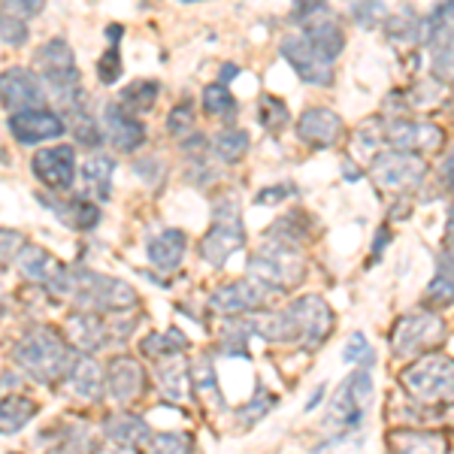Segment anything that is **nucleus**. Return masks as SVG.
Here are the masks:
<instances>
[{
	"label": "nucleus",
	"instance_id": "052dcab7",
	"mask_svg": "<svg viewBox=\"0 0 454 454\" xmlns=\"http://www.w3.org/2000/svg\"><path fill=\"white\" fill-rule=\"evenodd\" d=\"M179 4H203V0H179Z\"/></svg>",
	"mask_w": 454,
	"mask_h": 454
},
{
	"label": "nucleus",
	"instance_id": "c03bdc74",
	"mask_svg": "<svg viewBox=\"0 0 454 454\" xmlns=\"http://www.w3.org/2000/svg\"><path fill=\"white\" fill-rule=\"evenodd\" d=\"M273 403H276L273 394L258 391V394H254V400H248L246 406H239V409H237V415H239V419H243L246 427H252L254 421H261L263 415H267L270 409H273Z\"/></svg>",
	"mask_w": 454,
	"mask_h": 454
},
{
	"label": "nucleus",
	"instance_id": "58836bf2",
	"mask_svg": "<svg viewBox=\"0 0 454 454\" xmlns=\"http://www.w3.org/2000/svg\"><path fill=\"white\" fill-rule=\"evenodd\" d=\"M67 124L73 130V137H76L79 143L88 145V149H98L100 145V130H98V121L91 119V113H88V106H76L67 113Z\"/></svg>",
	"mask_w": 454,
	"mask_h": 454
},
{
	"label": "nucleus",
	"instance_id": "aec40b11",
	"mask_svg": "<svg viewBox=\"0 0 454 454\" xmlns=\"http://www.w3.org/2000/svg\"><path fill=\"white\" fill-rule=\"evenodd\" d=\"M104 124H106V137L109 143L119 152H134L145 143V124L137 119L134 113H128L121 104H109L104 113Z\"/></svg>",
	"mask_w": 454,
	"mask_h": 454
},
{
	"label": "nucleus",
	"instance_id": "a18cd8bd",
	"mask_svg": "<svg viewBox=\"0 0 454 454\" xmlns=\"http://www.w3.org/2000/svg\"><path fill=\"white\" fill-rule=\"evenodd\" d=\"M434 76L442 82H454V34L434 49Z\"/></svg>",
	"mask_w": 454,
	"mask_h": 454
},
{
	"label": "nucleus",
	"instance_id": "6ab92c4d",
	"mask_svg": "<svg viewBox=\"0 0 454 454\" xmlns=\"http://www.w3.org/2000/svg\"><path fill=\"white\" fill-rule=\"evenodd\" d=\"M263 297H267V291H263L258 282L243 279V282H231V285H222V288L212 291L209 306L224 315H243V312L258 309L263 303Z\"/></svg>",
	"mask_w": 454,
	"mask_h": 454
},
{
	"label": "nucleus",
	"instance_id": "f704fd0d",
	"mask_svg": "<svg viewBox=\"0 0 454 454\" xmlns=\"http://www.w3.org/2000/svg\"><path fill=\"white\" fill-rule=\"evenodd\" d=\"M421 21L412 12V6L400 12V16H387L385 19V31L391 43H421Z\"/></svg>",
	"mask_w": 454,
	"mask_h": 454
},
{
	"label": "nucleus",
	"instance_id": "c9c22d12",
	"mask_svg": "<svg viewBox=\"0 0 454 454\" xmlns=\"http://www.w3.org/2000/svg\"><path fill=\"white\" fill-rule=\"evenodd\" d=\"M203 109H207L209 115H215V119H224L231 121L233 115H237V98L231 94V88L224 82H215V85H207L203 88Z\"/></svg>",
	"mask_w": 454,
	"mask_h": 454
},
{
	"label": "nucleus",
	"instance_id": "a878e982",
	"mask_svg": "<svg viewBox=\"0 0 454 454\" xmlns=\"http://www.w3.org/2000/svg\"><path fill=\"white\" fill-rule=\"evenodd\" d=\"M158 385L164 391V397H170L173 403H185L188 394L194 387V379H192V370H188L185 357L176 351V355H167L164 364L158 367Z\"/></svg>",
	"mask_w": 454,
	"mask_h": 454
},
{
	"label": "nucleus",
	"instance_id": "bb28decb",
	"mask_svg": "<svg viewBox=\"0 0 454 454\" xmlns=\"http://www.w3.org/2000/svg\"><path fill=\"white\" fill-rule=\"evenodd\" d=\"M16 267H19V273L25 276L27 282L46 285L49 279H52L55 270H58V261L49 252H43L40 246L25 243L19 248V254H16Z\"/></svg>",
	"mask_w": 454,
	"mask_h": 454
},
{
	"label": "nucleus",
	"instance_id": "bf43d9fd",
	"mask_svg": "<svg viewBox=\"0 0 454 454\" xmlns=\"http://www.w3.org/2000/svg\"><path fill=\"white\" fill-rule=\"evenodd\" d=\"M237 73H239L237 64H224V67H222V82H227V79H233Z\"/></svg>",
	"mask_w": 454,
	"mask_h": 454
},
{
	"label": "nucleus",
	"instance_id": "864d4df0",
	"mask_svg": "<svg viewBox=\"0 0 454 454\" xmlns=\"http://www.w3.org/2000/svg\"><path fill=\"white\" fill-rule=\"evenodd\" d=\"M297 194V188L291 185H270V188H263V192H258V197L254 200L261 203V207H270V203H282V200H288V197H294Z\"/></svg>",
	"mask_w": 454,
	"mask_h": 454
},
{
	"label": "nucleus",
	"instance_id": "72a5a7b5",
	"mask_svg": "<svg viewBox=\"0 0 454 454\" xmlns=\"http://www.w3.org/2000/svg\"><path fill=\"white\" fill-rule=\"evenodd\" d=\"M209 149H212V155L218 160H224V164H237L248 152V134L246 130H222V134L212 137Z\"/></svg>",
	"mask_w": 454,
	"mask_h": 454
},
{
	"label": "nucleus",
	"instance_id": "de8ad7c7",
	"mask_svg": "<svg viewBox=\"0 0 454 454\" xmlns=\"http://www.w3.org/2000/svg\"><path fill=\"white\" fill-rule=\"evenodd\" d=\"M43 6H46V0H0V10L12 12V16H19V19L40 16Z\"/></svg>",
	"mask_w": 454,
	"mask_h": 454
},
{
	"label": "nucleus",
	"instance_id": "c85d7f7f",
	"mask_svg": "<svg viewBox=\"0 0 454 454\" xmlns=\"http://www.w3.org/2000/svg\"><path fill=\"white\" fill-rule=\"evenodd\" d=\"M252 331L270 342H297V327L291 309H273V312L254 315Z\"/></svg>",
	"mask_w": 454,
	"mask_h": 454
},
{
	"label": "nucleus",
	"instance_id": "0eeeda50",
	"mask_svg": "<svg viewBox=\"0 0 454 454\" xmlns=\"http://www.w3.org/2000/svg\"><path fill=\"white\" fill-rule=\"evenodd\" d=\"M424 173H427V164L419 152L387 149L376 152L370 160V176L382 192H412L421 185Z\"/></svg>",
	"mask_w": 454,
	"mask_h": 454
},
{
	"label": "nucleus",
	"instance_id": "9d476101",
	"mask_svg": "<svg viewBox=\"0 0 454 454\" xmlns=\"http://www.w3.org/2000/svg\"><path fill=\"white\" fill-rule=\"evenodd\" d=\"M291 315H294V327H297V342L303 346L306 351H315L321 342L331 336L333 331V312L327 306L325 297L318 294H306L294 300L288 306Z\"/></svg>",
	"mask_w": 454,
	"mask_h": 454
},
{
	"label": "nucleus",
	"instance_id": "7c9ffc66",
	"mask_svg": "<svg viewBox=\"0 0 454 454\" xmlns=\"http://www.w3.org/2000/svg\"><path fill=\"white\" fill-rule=\"evenodd\" d=\"M40 412V403L31 397H6L0 400V436L19 434L25 424H31L34 415Z\"/></svg>",
	"mask_w": 454,
	"mask_h": 454
},
{
	"label": "nucleus",
	"instance_id": "49530a36",
	"mask_svg": "<svg viewBox=\"0 0 454 454\" xmlns=\"http://www.w3.org/2000/svg\"><path fill=\"white\" fill-rule=\"evenodd\" d=\"M98 79L104 85H115L121 79V52L119 46H109L98 61Z\"/></svg>",
	"mask_w": 454,
	"mask_h": 454
},
{
	"label": "nucleus",
	"instance_id": "1a4fd4ad",
	"mask_svg": "<svg viewBox=\"0 0 454 454\" xmlns=\"http://www.w3.org/2000/svg\"><path fill=\"white\" fill-rule=\"evenodd\" d=\"M279 52L306 85H315V88H331L333 85V79H336L333 58H327L318 46H312L303 34L285 36Z\"/></svg>",
	"mask_w": 454,
	"mask_h": 454
},
{
	"label": "nucleus",
	"instance_id": "e433bc0d",
	"mask_svg": "<svg viewBox=\"0 0 454 454\" xmlns=\"http://www.w3.org/2000/svg\"><path fill=\"white\" fill-rule=\"evenodd\" d=\"M140 348H143V355H149V357H167V355H176V351H185L188 340L176 331V327H170V331H164V333H160V331L149 333L140 342Z\"/></svg>",
	"mask_w": 454,
	"mask_h": 454
},
{
	"label": "nucleus",
	"instance_id": "9b49d317",
	"mask_svg": "<svg viewBox=\"0 0 454 454\" xmlns=\"http://www.w3.org/2000/svg\"><path fill=\"white\" fill-rule=\"evenodd\" d=\"M34 64L40 67L46 85L52 88V94L64 91V88H73V85H82L79 82V70H76V55H73L70 43L61 40V36L43 43L34 52Z\"/></svg>",
	"mask_w": 454,
	"mask_h": 454
},
{
	"label": "nucleus",
	"instance_id": "dca6fc26",
	"mask_svg": "<svg viewBox=\"0 0 454 454\" xmlns=\"http://www.w3.org/2000/svg\"><path fill=\"white\" fill-rule=\"evenodd\" d=\"M387 143L394 149H406V152H436L442 145V128L430 121H412V119H397L387 124Z\"/></svg>",
	"mask_w": 454,
	"mask_h": 454
},
{
	"label": "nucleus",
	"instance_id": "f8f14e48",
	"mask_svg": "<svg viewBox=\"0 0 454 454\" xmlns=\"http://www.w3.org/2000/svg\"><path fill=\"white\" fill-rule=\"evenodd\" d=\"M46 104L43 79L27 67H10L0 73V106L10 113H25Z\"/></svg>",
	"mask_w": 454,
	"mask_h": 454
},
{
	"label": "nucleus",
	"instance_id": "b1692460",
	"mask_svg": "<svg viewBox=\"0 0 454 454\" xmlns=\"http://www.w3.org/2000/svg\"><path fill=\"white\" fill-rule=\"evenodd\" d=\"M303 36L312 46H318L327 58H340L342 49H346V31H342L333 16H327V10L315 12L312 19L303 21Z\"/></svg>",
	"mask_w": 454,
	"mask_h": 454
},
{
	"label": "nucleus",
	"instance_id": "f03ea898",
	"mask_svg": "<svg viewBox=\"0 0 454 454\" xmlns=\"http://www.w3.org/2000/svg\"><path fill=\"white\" fill-rule=\"evenodd\" d=\"M303 276H306L303 254H300V248L294 243H285V239L267 237V243L248 261V279L258 282L267 294L294 288V285L303 282Z\"/></svg>",
	"mask_w": 454,
	"mask_h": 454
},
{
	"label": "nucleus",
	"instance_id": "f3484780",
	"mask_svg": "<svg viewBox=\"0 0 454 454\" xmlns=\"http://www.w3.org/2000/svg\"><path fill=\"white\" fill-rule=\"evenodd\" d=\"M145 391V370L134 357H115L106 367V394L115 403H134Z\"/></svg>",
	"mask_w": 454,
	"mask_h": 454
},
{
	"label": "nucleus",
	"instance_id": "6e6d98bb",
	"mask_svg": "<svg viewBox=\"0 0 454 454\" xmlns=\"http://www.w3.org/2000/svg\"><path fill=\"white\" fill-rule=\"evenodd\" d=\"M445 252L454 254V207L449 212V231H445Z\"/></svg>",
	"mask_w": 454,
	"mask_h": 454
},
{
	"label": "nucleus",
	"instance_id": "ea45409f",
	"mask_svg": "<svg viewBox=\"0 0 454 454\" xmlns=\"http://www.w3.org/2000/svg\"><path fill=\"white\" fill-rule=\"evenodd\" d=\"M288 106H285V100L273 98V94H263L261 104H258V124L267 130H282L285 124H288Z\"/></svg>",
	"mask_w": 454,
	"mask_h": 454
},
{
	"label": "nucleus",
	"instance_id": "412c9836",
	"mask_svg": "<svg viewBox=\"0 0 454 454\" xmlns=\"http://www.w3.org/2000/svg\"><path fill=\"white\" fill-rule=\"evenodd\" d=\"M104 436L115 449L134 451V449H140V445H152V436L155 434H152L149 421L140 419V415L115 412L104 421Z\"/></svg>",
	"mask_w": 454,
	"mask_h": 454
},
{
	"label": "nucleus",
	"instance_id": "4d7b16f0",
	"mask_svg": "<svg viewBox=\"0 0 454 454\" xmlns=\"http://www.w3.org/2000/svg\"><path fill=\"white\" fill-rule=\"evenodd\" d=\"M325 391H327L325 385H318V387H315V391H312V397H309V403H306V412H312V409L318 406L321 397H325Z\"/></svg>",
	"mask_w": 454,
	"mask_h": 454
},
{
	"label": "nucleus",
	"instance_id": "4468645a",
	"mask_svg": "<svg viewBox=\"0 0 454 454\" xmlns=\"http://www.w3.org/2000/svg\"><path fill=\"white\" fill-rule=\"evenodd\" d=\"M10 130L21 145H34V143H46V140H55V137H64L67 124H64L61 115L46 113L43 106H36V109H25V113H12Z\"/></svg>",
	"mask_w": 454,
	"mask_h": 454
},
{
	"label": "nucleus",
	"instance_id": "5701e85b",
	"mask_svg": "<svg viewBox=\"0 0 454 454\" xmlns=\"http://www.w3.org/2000/svg\"><path fill=\"white\" fill-rule=\"evenodd\" d=\"M188 248V237L179 231V227H167V231L155 233L145 246V254H149V263L160 273H173L176 267L185 258Z\"/></svg>",
	"mask_w": 454,
	"mask_h": 454
},
{
	"label": "nucleus",
	"instance_id": "79ce46f5",
	"mask_svg": "<svg viewBox=\"0 0 454 454\" xmlns=\"http://www.w3.org/2000/svg\"><path fill=\"white\" fill-rule=\"evenodd\" d=\"M0 40L6 46H25L27 40V19H19L12 12L0 10Z\"/></svg>",
	"mask_w": 454,
	"mask_h": 454
},
{
	"label": "nucleus",
	"instance_id": "37998d69",
	"mask_svg": "<svg viewBox=\"0 0 454 454\" xmlns=\"http://www.w3.org/2000/svg\"><path fill=\"white\" fill-rule=\"evenodd\" d=\"M342 355H346V361H348V364H357V367H372V364H376V355H372L367 336H364L361 331L348 336L346 351H342Z\"/></svg>",
	"mask_w": 454,
	"mask_h": 454
},
{
	"label": "nucleus",
	"instance_id": "393cba45",
	"mask_svg": "<svg viewBox=\"0 0 454 454\" xmlns=\"http://www.w3.org/2000/svg\"><path fill=\"white\" fill-rule=\"evenodd\" d=\"M67 336L79 351L91 355V351L104 348L109 340V327L98 318L91 309H82L67 318Z\"/></svg>",
	"mask_w": 454,
	"mask_h": 454
},
{
	"label": "nucleus",
	"instance_id": "4c0bfd02",
	"mask_svg": "<svg viewBox=\"0 0 454 454\" xmlns=\"http://www.w3.org/2000/svg\"><path fill=\"white\" fill-rule=\"evenodd\" d=\"M192 379H194V391L200 394L209 406H222V394H218V382H215V370H212V357H200V361L192 367Z\"/></svg>",
	"mask_w": 454,
	"mask_h": 454
},
{
	"label": "nucleus",
	"instance_id": "c756f323",
	"mask_svg": "<svg viewBox=\"0 0 454 454\" xmlns=\"http://www.w3.org/2000/svg\"><path fill=\"white\" fill-rule=\"evenodd\" d=\"M113 173H115V160L104 155V152H94V155L82 164L85 192L91 197H98V200H106L109 185H113Z\"/></svg>",
	"mask_w": 454,
	"mask_h": 454
},
{
	"label": "nucleus",
	"instance_id": "2f4dec72",
	"mask_svg": "<svg viewBox=\"0 0 454 454\" xmlns=\"http://www.w3.org/2000/svg\"><path fill=\"white\" fill-rule=\"evenodd\" d=\"M160 94V85L155 79H140V82H130L128 88H121L119 94V104L128 109V113H149L152 106H155Z\"/></svg>",
	"mask_w": 454,
	"mask_h": 454
},
{
	"label": "nucleus",
	"instance_id": "6e6552de",
	"mask_svg": "<svg viewBox=\"0 0 454 454\" xmlns=\"http://www.w3.org/2000/svg\"><path fill=\"white\" fill-rule=\"evenodd\" d=\"M445 321L436 312H415L406 315L391 331V351L397 357H419L424 351L442 346Z\"/></svg>",
	"mask_w": 454,
	"mask_h": 454
},
{
	"label": "nucleus",
	"instance_id": "5fc2aeb1",
	"mask_svg": "<svg viewBox=\"0 0 454 454\" xmlns=\"http://www.w3.org/2000/svg\"><path fill=\"white\" fill-rule=\"evenodd\" d=\"M442 176H445V185L454 192V149L449 152V158H445V164H442Z\"/></svg>",
	"mask_w": 454,
	"mask_h": 454
},
{
	"label": "nucleus",
	"instance_id": "7ed1b4c3",
	"mask_svg": "<svg viewBox=\"0 0 454 454\" xmlns=\"http://www.w3.org/2000/svg\"><path fill=\"white\" fill-rule=\"evenodd\" d=\"M79 309L91 312H130L140 300L128 282L113 276L94 273V270H70V294Z\"/></svg>",
	"mask_w": 454,
	"mask_h": 454
},
{
	"label": "nucleus",
	"instance_id": "473e14b6",
	"mask_svg": "<svg viewBox=\"0 0 454 454\" xmlns=\"http://www.w3.org/2000/svg\"><path fill=\"white\" fill-rule=\"evenodd\" d=\"M427 297L439 306L454 303V254L451 252L436 258V273H434V279H430Z\"/></svg>",
	"mask_w": 454,
	"mask_h": 454
},
{
	"label": "nucleus",
	"instance_id": "a211bd4d",
	"mask_svg": "<svg viewBox=\"0 0 454 454\" xmlns=\"http://www.w3.org/2000/svg\"><path fill=\"white\" fill-rule=\"evenodd\" d=\"M64 391H67L70 397L82 400V403H98L100 397H104L106 379L100 376V367L85 355V351L73 357L67 376H64Z\"/></svg>",
	"mask_w": 454,
	"mask_h": 454
},
{
	"label": "nucleus",
	"instance_id": "09e8293b",
	"mask_svg": "<svg viewBox=\"0 0 454 454\" xmlns=\"http://www.w3.org/2000/svg\"><path fill=\"white\" fill-rule=\"evenodd\" d=\"M192 436L185 434H158L152 436V449L158 451H192Z\"/></svg>",
	"mask_w": 454,
	"mask_h": 454
},
{
	"label": "nucleus",
	"instance_id": "f257e3e1",
	"mask_svg": "<svg viewBox=\"0 0 454 454\" xmlns=\"http://www.w3.org/2000/svg\"><path fill=\"white\" fill-rule=\"evenodd\" d=\"M73 357L76 355H70L67 340L52 327H34L12 348V361L19 364V370H25L40 385H52L67 376Z\"/></svg>",
	"mask_w": 454,
	"mask_h": 454
},
{
	"label": "nucleus",
	"instance_id": "ddd939ff",
	"mask_svg": "<svg viewBox=\"0 0 454 454\" xmlns=\"http://www.w3.org/2000/svg\"><path fill=\"white\" fill-rule=\"evenodd\" d=\"M31 170L49 192L64 194V192H70L73 179H76V152H73V145H52V149H43L34 155Z\"/></svg>",
	"mask_w": 454,
	"mask_h": 454
},
{
	"label": "nucleus",
	"instance_id": "2eb2a0df",
	"mask_svg": "<svg viewBox=\"0 0 454 454\" xmlns=\"http://www.w3.org/2000/svg\"><path fill=\"white\" fill-rule=\"evenodd\" d=\"M342 130H346V124L327 106H309L297 119V137L312 149H331L340 143Z\"/></svg>",
	"mask_w": 454,
	"mask_h": 454
},
{
	"label": "nucleus",
	"instance_id": "a19ab883",
	"mask_svg": "<svg viewBox=\"0 0 454 454\" xmlns=\"http://www.w3.org/2000/svg\"><path fill=\"white\" fill-rule=\"evenodd\" d=\"M351 19L370 31V27L382 25L387 19V10H385L382 0H351Z\"/></svg>",
	"mask_w": 454,
	"mask_h": 454
},
{
	"label": "nucleus",
	"instance_id": "20e7f679",
	"mask_svg": "<svg viewBox=\"0 0 454 454\" xmlns=\"http://www.w3.org/2000/svg\"><path fill=\"white\" fill-rule=\"evenodd\" d=\"M370 400H372V379L367 367H357L351 376H346V382L336 387L331 406H327L325 430L333 434V442L361 427L364 415L370 409Z\"/></svg>",
	"mask_w": 454,
	"mask_h": 454
},
{
	"label": "nucleus",
	"instance_id": "423d86ee",
	"mask_svg": "<svg viewBox=\"0 0 454 454\" xmlns=\"http://www.w3.org/2000/svg\"><path fill=\"white\" fill-rule=\"evenodd\" d=\"M400 382L419 403H454V361L424 355L400 372Z\"/></svg>",
	"mask_w": 454,
	"mask_h": 454
},
{
	"label": "nucleus",
	"instance_id": "13d9d810",
	"mask_svg": "<svg viewBox=\"0 0 454 454\" xmlns=\"http://www.w3.org/2000/svg\"><path fill=\"white\" fill-rule=\"evenodd\" d=\"M124 34V27L121 25H109L106 27V36H109V43H113V46H119V36Z\"/></svg>",
	"mask_w": 454,
	"mask_h": 454
},
{
	"label": "nucleus",
	"instance_id": "8fccbe9b",
	"mask_svg": "<svg viewBox=\"0 0 454 454\" xmlns=\"http://www.w3.org/2000/svg\"><path fill=\"white\" fill-rule=\"evenodd\" d=\"M194 124V115H192V106H176L170 113V119H167V130H170L173 137H188V130H192Z\"/></svg>",
	"mask_w": 454,
	"mask_h": 454
},
{
	"label": "nucleus",
	"instance_id": "4be33fe9",
	"mask_svg": "<svg viewBox=\"0 0 454 454\" xmlns=\"http://www.w3.org/2000/svg\"><path fill=\"white\" fill-rule=\"evenodd\" d=\"M36 200L49 212H55L58 222L73 227V231H91V227L100 222V209L94 207L91 200H85V197H70V200H64V197H52V194H36Z\"/></svg>",
	"mask_w": 454,
	"mask_h": 454
},
{
	"label": "nucleus",
	"instance_id": "3c124183",
	"mask_svg": "<svg viewBox=\"0 0 454 454\" xmlns=\"http://www.w3.org/2000/svg\"><path fill=\"white\" fill-rule=\"evenodd\" d=\"M21 246H25V239H21L16 231H0V267L16 263V254Z\"/></svg>",
	"mask_w": 454,
	"mask_h": 454
},
{
	"label": "nucleus",
	"instance_id": "603ef678",
	"mask_svg": "<svg viewBox=\"0 0 454 454\" xmlns=\"http://www.w3.org/2000/svg\"><path fill=\"white\" fill-rule=\"evenodd\" d=\"M325 6H327V0H294V4H291V21L303 25L306 19H312L315 12H321Z\"/></svg>",
	"mask_w": 454,
	"mask_h": 454
},
{
	"label": "nucleus",
	"instance_id": "cd10ccee",
	"mask_svg": "<svg viewBox=\"0 0 454 454\" xmlns=\"http://www.w3.org/2000/svg\"><path fill=\"white\" fill-rule=\"evenodd\" d=\"M387 449L391 451H445L449 439L436 430H406L397 427L387 434Z\"/></svg>",
	"mask_w": 454,
	"mask_h": 454
},
{
	"label": "nucleus",
	"instance_id": "39448f33",
	"mask_svg": "<svg viewBox=\"0 0 454 454\" xmlns=\"http://www.w3.org/2000/svg\"><path fill=\"white\" fill-rule=\"evenodd\" d=\"M243 246H246V231H243V215H239V197L222 194L212 203V227L207 237L200 239V258L209 267H222Z\"/></svg>",
	"mask_w": 454,
	"mask_h": 454
}]
</instances>
